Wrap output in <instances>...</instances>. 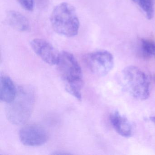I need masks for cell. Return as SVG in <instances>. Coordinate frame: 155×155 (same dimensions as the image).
<instances>
[{
	"label": "cell",
	"mask_w": 155,
	"mask_h": 155,
	"mask_svg": "<svg viewBox=\"0 0 155 155\" xmlns=\"http://www.w3.org/2000/svg\"><path fill=\"white\" fill-rule=\"evenodd\" d=\"M35 101L34 91L30 87H20L15 99L6 107V116L9 121L15 125L25 124L32 114Z\"/></svg>",
	"instance_id": "1"
},
{
	"label": "cell",
	"mask_w": 155,
	"mask_h": 155,
	"mask_svg": "<svg viewBox=\"0 0 155 155\" xmlns=\"http://www.w3.org/2000/svg\"><path fill=\"white\" fill-rule=\"evenodd\" d=\"M51 23L58 34L64 37H75L78 33L79 21L74 7L67 2L58 4L51 14Z\"/></svg>",
	"instance_id": "2"
},
{
	"label": "cell",
	"mask_w": 155,
	"mask_h": 155,
	"mask_svg": "<svg viewBox=\"0 0 155 155\" xmlns=\"http://www.w3.org/2000/svg\"><path fill=\"white\" fill-rule=\"evenodd\" d=\"M124 87L131 96L139 100H145L150 96V84L145 73L138 67L129 66L121 73Z\"/></svg>",
	"instance_id": "3"
},
{
	"label": "cell",
	"mask_w": 155,
	"mask_h": 155,
	"mask_svg": "<svg viewBox=\"0 0 155 155\" xmlns=\"http://www.w3.org/2000/svg\"><path fill=\"white\" fill-rule=\"evenodd\" d=\"M59 74L65 83V86L83 87L81 67L74 56L67 51L59 53L57 64Z\"/></svg>",
	"instance_id": "4"
},
{
	"label": "cell",
	"mask_w": 155,
	"mask_h": 155,
	"mask_svg": "<svg viewBox=\"0 0 155 155\" xmlns=\"http://www.w3.org/2000/svg\"><path fill=\"white\" fill-rule=\"evenodd\" d=\"M85 61L91 72L100 77L106 76L114 67L113 56L107 51L91 52L86 56Z\"/></svg>",
	"instance_id": "5"
},
{
	"label": "cell",
	"mask_w": 155,
	"mask_h": 155,
	"mask_svg": "<svg viewBox=\"0 0 155 155\" xmlns=\"http://www.w3.org/2000/svg\"><path fill=\"white\" fill-rule=\"evenodd\" d=\"M21 143L28 147H38L46 143L48 138L46 130L37 124H30L21 128L19 131Z\"/></svg>",
	"instance_id": "6"
},
{
	"label": "cell",
	"mask_w": 155,
	"mask_h": 155,
	"mask_svg": "<svg viewBox=\"0 0 155 155\" xmlns=\"http://www.w3.org/2000/svg\"><path fill=\"white\" fill-rule=\"evenodd\" d=\"M30 45L34 52L44 62L50 65L57 64L60 53L48 41L35 38L31 41Z\"/></svg>",
	"instance_id": "7"
},
{
	"label": "cell",
	"mask_w": 155,
	"mask_h": 155,
	"mask_svg": "<svg viewBox=\"0 0 155 155\" xmlns=\"http://www.w3.org/2000/svg\"><path fill=\"white\" fill-rule=\"evenodd\" d=\"M110 123L116 132L124 137H129L132 135V127L129 120L118 111H115L110 117Z\"/></svg>",
	"instance_id": "8"
},
{
	"label": "cell",
	"mask_w": 155,
	"mask_h": 155,
	"mask_svg": "<svg viewBox=\"0 0 155 155\" xmlns=\"http://www.w3.org/2000/svg\"><path fill=\"white\" fill-rule=\"evenodd\" d=\"M18 88L12 80L6 76H2L0 79V99L8 104L13 101L17 95Z\"/></svg>",
	"instance_id": "9"
},
{
	"label": "cell",
	"mask_w": 155,
	"mask_h": 155,
	"mask_svg": "<svg viewBox=\"0 0 155 155\" xmlns=\"http://www.w3.org/2000/svg\"><path fill=\"white\" fill-rule=\"evenodd\" d=\"M8 23L12 28L20 31H27L30 29V25L28 19L20 12L10 11L7 14Z\"/></svg>",
	"instance_id": "10"
},
{
	"label": "cell",
	"mask_w": 155,
	"mask_h": 155,
	"mask_svg": "<svg viewBox=\"0 0 155 155\" xmlns=\"http://www.w3.org/2000/svg\"><path fill=\"white\" fill-rule=\"evenodd\" d=\"M144 12L148 19H151L155 12V0H132Z\"/></svg>",
	"instance_id": "11"
},
{
	"label": "cell",
	"mask_w": 155,
	"mask_h": 155,
	"mask_svg": "<svg viewBox=\"0 0 155 155\" xmlns=\"http://www.w3.org/2000/svg\"><path fill=\"white\" fill-rule=\"evenodd\" d=\"M140 50L143 57L149 58H155V42L150 40L142 39L140 40Z\"/></svg>",
	"instance_id": "12"
},
{
	"label": "cell",
	"mask_w": 155,
	"mask_h": 155,
	"mask_svg": "<svg viewBox=\"0 0 155 155\" xmlns=\"http://www.w3.org/2000/svg\"><path fill=\"white\" fill-rule=\"evenodd\" d=\"M21 7L28 11H32L34 8V0H17Z\"/></svg>",
	"instance_id": "13"
},
{
	"label": "cell",
	"mask_w": 155,
	"mask_h": 155,
	"mask_svg": "<svg viewBox=\"0 0 155 155\" xmlns=\"http://www.w3.org/2000/svg\"><path fill=\"white\" fill-rule=\"evenodd\" d=\"M39 3L40 4H41V5H44L46 4L47 2V0H38Z\"/></svg>",
	"instance_id": "14"
},
{
	"label": "cell",
	"mask_w": 155,
	"mask_h": 155,
	"mask_svg": "<svg viewBox=\"0 0 155 155\" xmlns=\"http://www.w3.org/2000/svg\"><path fill=\"white\" fill-rule=\"evenodd\" d=\"M149 119L150 120V121H152L153 123L155 124V117H154V116L150 117Z\"/></svg>",
	"instance_id": "15"
},
{
	"label": "cell",
	"mask_w": 155,
	"mask_h": 155,
	"mask_svg": "<svg viewBox=\"0 0 155 155\" xmlns=\"http://www.w3.org/2000/svg\"><path fill=\"white\" fill-rule=\"evenodd\" d=\"M153 79H154V81L155 82V77H154V78H153Z\"/></svg>",
	"instance_id": "16"
}]
</instances>
